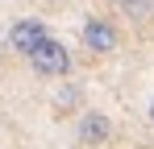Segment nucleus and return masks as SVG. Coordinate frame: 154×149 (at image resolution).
<instances>
[{
    "label": "nucleus",
    "mask_w": 154,
    "mask_h": 149,
    "mask_svg": "<svg viewBox=\"0 0 154 149\" xmlns=\"http://www.w3.org/2000/svg\"><path fill=\"white\" fill-rule=\"evenodd\" d=\"M117 8H121V17H129V21L154 17V0H117Z\"/></svg>",
    "instance_id": "obj_5"
},
{
    "label": "nucleus",
    "mask_w": 154,
    "mask_h": 149,
    "mask_svg": "<svg viewBox=\"0 0 154 149\" xmlns=\"http://www.w3.org/2000/svg\"><path fill=\"white\" fill-rule=\"evenodd\" d=\"M79 42H83V50H88V54H117L121 33H117V25L104 21V17H88V21H83V29H79Z\"/></svg>",
    "instance_id": "obj_3"
},
{
    "label": "nucleus",
    "mask_w": 154,
    "mask_h": 149,
    "mask_svg": "<svg viewBox=\"0 0 154 149\" xmlns=\"http://www.w3.org/2000/svg\"><path fill=\"white\" fill-rule=\"evenodd\" d=\"M112 141V116H104L100 108H83L75 120V145L79 149H104Z\"/></svg>",
    "instance_id": "obj_2"
},
{
    "label": "nucleus",
    "mask_w": 154,
    "mask_h": 149,
    "mask_svg": "<svg viewBox=\"0 0 154 149\" xmlns=\"http://www.w3.org/2000/svg\"><path fill=\"white\" fill-rule=\"evenodd\" d=\"M146 116H150V124H154V99H150V112H146Z\"/></svg>",
    "instance_id": "obj_6"
},
{
    "label": "nucleus",
    "mask_w": 154,
    "mask_h": 149,
    "mask_svg": "<svg viewBox=\"0 0 154 149\" xmlns=\"http://www.w3.org/2000/svg\"><path fill=\"white\" fill-rule=\"evenodd\" d=\"M42 37H46V25L38 21V17H21V21L8 29V50L21 54V58H29V50L38 46Z\"/></svg>",
    "instance_id": "obj_4"
},
{
    "label": "nucleus",
    "mask_w": 154,
    "mask_h": 149,
    "mask_svg": "<svg viewBox=\"0 0 154 149\" xmlns=\"http://www.w3.org/2000/svg\"><path fill=\"white\" fill-rule=\"evenodd\" d=\"M29 66H33V74H42V79H63V74H71V50L63 46L58 37H42L38 46L29 50V58H25Z\"/></svg>",
    "instance_id": "obj_1"
}]
</instances>
